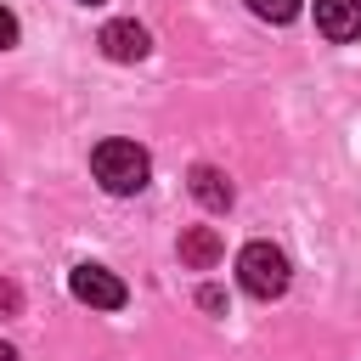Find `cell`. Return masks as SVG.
<instances>
[{
    "label": "cell",
    "mask_w": 361,
    "mask_h": 361,
    "mask_svg": "<svg viewBox=\"0 0 361 361\" xmlns=\"http://www.w3.org/2000/svg\"><path fill=\"white\" fill-rule=\"evenodd\" d=\"M90 169H96V180H102L113 197H135V192L152 180V158H147L135 141H102V147L90 152Z\"/></svg>",
    "instance_id": "1"
},
{
    "label": "cell",
    "mask_w": 361,
    "mask_h": 361,
    "mask_svg": "<svg viewBox=\"0 0 361 361\" xmlns=\"http://www.w3.org/2000/svg\"><path fill=\"white\" fill-rule=\"evenodd\" d=\"M237 282L254 293V299H276L288 293V254L276 243H248L237 254Z\"/></svg>",
    "instance_id": "2"
},
{
    "label": "cell",
    "mask_w": 361,
    "mask_h": 361,
    "mask_svg": "<svg viewBox=\"0 0 361 361\" xmlns=\"http://www.w3.org/2000/svg\"><path fill=\"white\" fill-rule=\"evenodd\" d=\"M68 293L79 299V305H90V310H118L130 293H124V282L107 271V265H73L68 271Z\"/></svg>",
    "instance_id": "3"
},
{
    "label": "cell",
    "mask_w": 361,
    "mask_h": 361,
    "mask_svg": "<svg viewBox=\"0 0 361 361\" xmlns=\"http://www.w3.org/2000/svg\"><path fill=\"white\" fill-rule=\"evenodd\" d=\"M96 45H102V56H107V62H141V56L152 51V39H147V28H141V23H130V17H118V23H107V28L96 34Z\"/></svg>",
    "instance_id": "4"
},
{
    "label": "cell",
    "mask_w": 361,
    "mask_h": 361,
    "mask_svg": "<svg viewBox=\"0 0 361 361\" xmlns=\"http://www.w3.org/2000/svg\"><path fill=\"white\" fill-rule=\"evenodd\" d=\"M316 28L327 39H361V0H316Z\"/></svg>",
    "instance_id": "5"
},
{
    "label": "cell",
    "mask_w": 361,
    "mask_h": 361,
    "mask_svg": "<svg viewBox=\"0 0 361 361\" xmlns=\"http://www.w3.org/2000/svg\"><path fill=\"white\" fill-rule=\"evenodd\" d=\"M220 254H226V243H220L214 226H192V231H180V265H192V271H214Z\"/></svg>",
    "instance_id": "6"
},
{
    "label": "cell",
    "mask_w": 361,
    "mask_h": 361,
    "mask_svg": "<svg viewBox=\"0 0 361 361\" xmlns=\"http://www.w3.org/2000/svg\"><path fill=\"white\" fill-rule=\"evenodd\" d=\"M192 197H197L203 209H214V214H220V209H231V180H226L220 169L197 164V169H192Z\"/></svg>",
    "instance_id": "7"
},
{
    "label": "cell",
    "mask_w": 361,
    "mask_h": 361,
    "mask_svg": "<svg viewBox=\"0 0 361 361\" xmlns=\"http://www.w3.org/2000/svg\"><path fill=\"white\" fill-rule=\"evenodd\" d=\"M248 11L265 17V23H293L299 17V0H248Z\"/></svg>",
    "instance_id": "8"
},
{
    "label": "cell",
    "mask_w": 361,
    "mask_h": 361,
    "mask_svg": "<svg viewBox=\"0 0 361 361\" xmlns=\"http://www.w3.org/2000/svg\"><path fill=\"white\" fill-rule=\"evenodd\" d=\"M6 45H17V17L0 6V51H6Z\"/></svg>",
    "instance_id": "9"
},
{
    "label": "cell",
    "mask_w": 361,
    "mask_h": 361,
    "mask_svg": "<svg viewBox=\"0 0 361 361\" xmlns=\"http://www.w3.org/2000/svg\"><path fill=\"white\" fill-rule=\"evenodd\" d=\"M197 305H203V310H226V293H220V288H203Z\"/></svg>",
    "instance_id": "10"
},
{
    "label": "cell",
    "mask_w": 361,
    "mask_h": 361,
    "mask_svg": "<svg viewBox=\"0 0 361 361\" xmlns=\"http://www.w3.org/2000/svg\"><path fill=\"white\" fill-rule=\"evenodd\" d=\"M0 310H6V316L17 310V288H11V282H0Z\"/></svg>",
    "instance_id": "11"
},
{
    "label": "cell",
    "mask_w": 361,
    "mask_h": 361,
    "mask_svg": "<svg viewBox=\"0 0 361 361\" xmlns=\"http://www.w3.org/2000/svg\"><path fill=\"white\" fill-rule=\"evenodd\" d=\"M0 361H17V350H11V344H6V338H0Z\"/></svg>",
    "instance_id": "12"
},
{
    "label": "cell",
    "mask_w": 361,
    "mask_h": 361,
    "mask_svg": "<svg viewBox=\"0 0 361 361\" xmlns=\"http://www.w3.org/2000/svg\"><path fill=\"white\" fill-rule=\"evenodd\" d=\"M79 6H102V0H79Z\"/></svg>",
    "instance_id": "13"
}]
</instances>
